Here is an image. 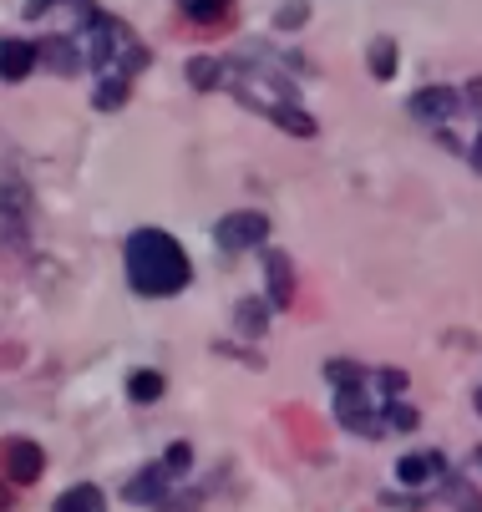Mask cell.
Returning a JSON list of instances; mask_svg holds the SVG:
<instances>
[{"instance_id": "cell-5", "label": "cell", "mask_w": 482, "mask_h": 512, "mask_svg": "<svg viewBox=\"0 0 482 512\" xmlns=\"http://www.w3.org/2000/svg\"><path fill=\"white\" fill-rule=\"evenodd\" d=\"M214 244L224 254H249V249H264L269 244V218L259 208H234L214 224Z\"/></svg>"}, {"instance_id": "cell-21", "label": "cell", "mask_w": 482, "mask_h": 512, "mask_svg": "<svg viewBox=\"0 0 482 512\" xmlns=\"http://www.w3.org/2000/svg\"><path fill=\"white\" fill-rule=\"evenodd\" d=\"M422 426V411L417 406H406L401 396L391 401V411H386V431H417Z\"/></svg>"}, {"instance_id": "cell-26", "label": "cell", "mask_w": 482, "mask_h": 512, "mask_svg": "<svg viewBox=\"0 0 482 512\" xmlns=\"http://www.w3.org/2000/svg\"><path fill=\"white\" fill-rule=\"evenodd\" d=\"M472 406H477V416H482V386H477V401H472Z\"/></svg>"}, {"instance_id": "cell-23", "label": "cell", "mask_w": 482, "mask_h": 512, "mask_svg": "<svg viewBox=\"0 0 482 512\" xmlns=\"http://www.w3.org/2000/svg\"><path fill=\"white\" fill-rule=\"evenodd\" d=\"M462 102L472 107V117H482V77H472V82L462 87Z\"/></svg>"}, {"instance_id": "cell-1", "label": "cell", "mask_w": 482, "mask_h": 512, "mask_svg": "<svg viewBox=\"0 0 482 512\" xmlns=\"http://www.w3.org/2000/svg\"><path fill=\"white\" fill-rule=\"evenodd\" d=\"M224 87L259 117H269L274 127H285L295 137H315V117L300 107L295 97V77L290 61L274 56L269 46H244L224 61Z\"/></svg>"}, {"instance_id": "cell-10", "label": "cell", "mask_w": 482, "mask_h": 512, "mask_svg": "<svg viewBox=\"0 0 482 512\" xmlns=\"http://www.w3.org/2000/svg\"><path fill=\"white\" fill-rule=\"evenodd\" d=\"M36 61H46L51 71H61V77H77V71L87 66L77 36H46V41L36 46Z\"/></svg>"}, {"instance_id": "cell-15", "label": "cell", "mask_w": 482, "mask_h": 512, "mask_svg": "<svg viewBox=\"0 0 482 512\" xmlns=\"http://www.w3.org/2000/svg\"><path fill=\"white\" fill-rule=\"evenodd\" d=\"M178 11H183L193 26H219V21H229L234 0H178Z\"/></svg>"}, {"instance_id": "cell-6", "label": "cell", "mask_w": 482, "mask_h": 512, "mask_svg": "<svg viewBox=\"0 0 482 512\" xmlns=\"http://www.w3.org/2000/svg\"><path fill=\"white\" fill-rule=\"evenodd\" d=\"M457 107H462V92H452V87H422L406 97V112L427 127H442L447 117H457Z\"/></svg>"}, {"instance_id": "cell-11", "label": "cell", "mask_w": 482, "mask_h": 512, "mask_svg": "<svg viewBox=\"0 0 482 512\" xmlns=\"http://www.w3.org/2000/svg\"><path fill=\"white\" fill-rule=\"evenodd\" d=\"M36 66V41H0V82H26Z\"/></svg>"}, {"instance_id": "cell-3", "label": "cell", "mask_w": 482, "mask_h": 512, "mask_svg": "<svg viewBox=\"0 0 482 512\" xmlns=\"http://www.w3.org/2000/svg\"><path fill=\"white\" fill-rule=\"evenodd\" d=\"M188 472H193V447L173 442L153 467H143L122 487V497L137 502V507H153V512H198L203 507V487L188 482Z\"/></svg>"}, {"instance_id": "cell-18", "label": "cell", "mask_w": 482, "mask_h": 512, "mask_svg": "<svg viewBox=\"0 0 482 512\" xmlns=\"http://www.w3.org/2000/svg\"><path fill=\"white\" fill-rule=\"evenodd\" d=\"M127 97H132V82H127V77H102V82H97V92H92L97 112H117Z\"/></svg>"}, {"instance_id": "cell-7", "label": "cell", "mask_w": 482, "mask_h": 512, "mask_svg": "<svg viewBox=\"0 0 482 512\" xmlns=\"http://www.w3.org/2000/svg\"><path fill=\"white\" fill-rule=\"evenodd\" d=\"M264 274H269V310H290L295 300V264L285 249H264Z\"/></svg>"}, {"instance_id": "cell-4", "label": "cell", "mask_w": 482, "mask_h": 512, "mask_svg": "<svg viewBox=\"0 0 482 512\" xmlns=\"http://www.w3.org/2000/svg\"><path fill=\"white\" fill-rule=\"evenodd\" d=\"M77 46H82L92 71H102V77H127V82L153 61V51L132 36V26H122L107 11H92V21L77 31Z\"/></svg>"}, {"instance_id": "cell-14", "label": "cell", "mask_w": 482, "mask_h": 512, "mask_svg": "<svg viewBox=\"0 0 482 512\" xmlns=\"http://www.w3.org/2000/svg\"><path fill=\"white\" fill-rule=\"evenodd\" d=\"M188 87L193 92H219L224 87V61L219 56H193L188 61Z\"/></svg>"}, {"instance_id": "cell-2", "label": "cell", "mask_w": 482, "mask_h": 512, "mask_svg": "<svg viewBox=\"0 0 482 512\" xmlns=\"http://www.w3.org/2000/svg\"><path fill=\"white\" fill-rule=\"evenodd\" d=\"M122 269H127V284H132L143 300L183 295L188 279H193V259H188V249H183L168 229H137V234H127V244H122Z\"/></svg>"}, {"instance_id": "cell-16", "label": "cell", "mask_w": 482, "mask_h": 512, "mask_svg": "<svg viewBox=\"0 0 482 512\" xmlns=\"http://www.w3.org/2000/svg\"><path fill=\"white\" fill-rule=\"evenodd\" d=\"M163 391H168V381H163L158 371H132V376H127V396H132L137 406H153Z\"/></svg>"}, {"instance_id": "cell-27", "label": "cell", "mask_w": 482, "mask_h": 512, "mask_svg": "<svg viewBox=\"0 0 482 512\" xmlns=\"http://www.w3.org/2000/svg\"><path fill=\"white\" fill-rule=\"evenodd\" d=\"M477 467H482V447H477Z\"/></svg>"}, {"instance_id": "cell-8", "label": "cell", "mask_w": 482, "mask_h": 512, "mask_svg": "<svg viewBox=\"0 0 482 512\" xmlns=\"http://www.w3.org/2000/svg\"><path fill=\"white\" fill-rule=\"evenodd\" d=\"M41 472H46V452L31 442V436H16V442L6 447V477L21 482V487H31Z\"/></svg>"}, {"instance_id": "cell-19", "label": "cell", "mask_w": 482, "mask_h": 512, "mask_svg": "<svg viewBox=\"0 0 482 512\" xmlns=\"http://www.w3.org/2000/svg\"><path fill=\"white\" fill-rule=\"evenodd\" d=\"M442 492H447V502H452L457 512H482V497H477V487H472V482H462L457 472H447V477H442Z\"/></svg>"}, {"instance_id": "cell-13", "label": "cell", "mask_w": 482, "mask_h": 512, "mask_svg": "<svg viewBox=\"0 0 482 512\" xmlns=\"http://www.w3.org/2000/svg\"><path fill=\"white\" fill-rule=\"evenodd\" d=\"M234 330L249 335V340H259V335L269 330V300H254V295L239 300V305H234Z\"/></svg>"}, {"instance_id": "cell-20", "label": "cell", "mask_w": 482, "mask_h": 512, "mask_svg": "<svg viewBox=\"0 0 482 512\" xmlns=\"http://www.w3.org/2000/svg\"><path fill=\"white\" fill-rule=\"evenodd\" d=\"M371 371H366V365L361 360H325V381L340 391V386H361Z\"/></svg>"}, {"instance_id": "cell-17", "label": "cell", "mask_w": 482, "mask_h": 512, "mask_svg": "<svg viewBox=\"0 0 482 512\" xmlns=\"http://www.w3.org/2000/svg\"><path fill=\"white\" fill-rule=\"evenodd\" d=\"M366 66H371V77L376 82H391L396 77V41H371V51H366Z\"/></svg>"}, {"instance_id": "cell-24", "label": "cell", "mask_w": 482, "mask_h": 512, "mask_svg": "<svg viewBox=\"0 0 482 512\" xmlns=\"http://www.w3.org/2000/svg\"><path fill=\"white\" fill-rule=\"evenodd\" d=\"M467 158H472V173H482V132H477V142H472V153H467Z\"/></svg>"}, {"instance_id": "cell-12", "label": "cell", "mask_w": 482, "mask_h": 512, "mask_svg": "<svg viewBox=\"0 0 482 512\" xmlns=\"http://www.w3.org/2000/svg\"><path fill=\"white\" fill-rule=\"evenodd\" d=\"M51 512H107V497H102L97 482H77L51 502Z\"/></svg>"}, {"instance_id": "cell-9", "label": "cell", "mask_w": 482, "mask_h": 512, "mask_svg": "<svg viewBox=\"0 0 482 512\" xmlns=\"http://www.w3.org/2000/svg\"><path fill=\"white\" fill-rule=\"evenodd\" d=\"M432 477H447V457H442V452H406V457L396 462V482L411 487V492L427 487Z\"/></svg>"}, {"instance_id": "cell-22", "label": "cell", "mask_w": 482, "mask_h": 512, "mask_svg": "<svg viewBox=\"0 0 482 512\" xmlns=\"http://www.w3.org/2000/svg\"><path fill=\"white\" fill-rule=\"evenodd\" d=\"M305 16H310L305 0H295V6H280V11H274V31H295V26H305Z\"/></svg>"}, {"instance_id": "cell-25", "label": "cell", "mask_w": 482, "mask_h": 512, "mask_svg": "<svg viewBox=\"0 0 482 512\" xmlns=\"http://www.w3.org/2000/svg\"><path fill=\"white\" fill-rule=\"evenodd\" d=\"M0 507H11V492L6 487H0Z\"/></svg>"}]
</instances>
